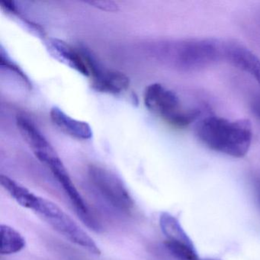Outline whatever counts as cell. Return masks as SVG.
Listing matches in <instances>:
<instances>
[{"mask_svg":"<svg viewBox=\"0 0 260 260\" xmlns=\"http://www.w3.org/2000/svg\"><path fill=\"white\" fill-rule=\"evenodd\" d=\"M196 135L211 150L241 158L250 148L252 127L248 119L229 120L211 115L198 122Z\"/></svg>","mask_w":260,"mask_h":260,"instance_id":"cell-1","label":"cell"},{"mask_svg":"<svg viewBox=\"0 0 260 260\" xmlns=\"http://www.w3.org/2000/svg\"><path fill=\"white\" fill-rule=\"evenodd\" d=\"M144 102L149 111L176 127H188L202 114L198 108L184 107L179 95L160 83L146 88Z\"/></svg>","mask_w":260,"mask_h":260,"instance_id":"cell-2","label":"cell"},{"mask_svg":"<svg viewBox=\"0 0 260 260\" xmlns=\"http://www.w3.org/2000/svg\"><path fill=\"white\" fill-rule=\"evenodd\" d=\"M223 42L213 39H193L174 44L172 57L179 69L199 71L223 59Z\"/></svg>","mask_w":260,"mask_h":260,"instance_id":"cell-3","label":"cell"},{"mask_svg":"<svg viewBox=\"0 0 260 260\" xmlns=\"http://www.w3.org/2000/svg\"><path fill=\"white\" fill-rule=\"evenodd\" d=\"M32 210L57 232L74 244L95 255L101 254L95 241L54 202L39 196Z\"/></svg>","mask_w":260,"mask_h":260,"instance_id":"cell-4","label":"cell"},{"mask_svg":"<svg viewBox=\"0 0 260 260\" xmlns=\"http://www.w3.org/2000/svg\"><path fill=\"white\" fill-rule=\"evenodd\" d=\"M88 173L91 183L108 203L123 212L133 210L135 202L121 178L115 173L96 165H91Z\"/></svg>","mask_w":260,"mask_h":260,"instance_id":"cell-5","label":"cell"},{"mask_svg":"<svg viewBox=\"0 0 260 260\" xmlns=\"http://www.w3.org/2000/svg\"><path fill=\"white\" fill-rule=\"evenodd\" d=\"M48 168L68 194L71 203L73 204V206L75 208L76 212L77 213L82 221L94 231L100 230V223L91 214L89 207L86 205L84 199H83L77 188H76L61 159H59L57 162L51 164Z\"/></svg>","mask_w":260,"mask_h":260,"instance_id":"cell-6","label":"cell"},{"mask_svg":"<svg viewBox=\"0 0 260 260\" xmlns=\"http://www.w3.org/2000/svg\"><path fill=\"white\" fill-rule=\"evenodd\" d=\"M84 57L90 76L92 77V87L95 90L106 93L118 94L124 92L129 87L130 79L125 74L118 71L101 69L88 53H85Z\"/></svg>","mask_w":260,"mask_h":260,"instance_id":"cell-7","label":"cell"},{"mask_svg":"<svg viewBox=\"0 0 260 260\" xmlns=\"http://www.w3.org/2000/svg\"><path fill=\"white\" fill-rule=\"evenodd\" d=\"M16 124L22 138L42 164H45L57 156L49 141L29 118L18 115Z\"/></svg>","mask_w":260,"mask_h":260,"instance_id":"cell-8","label":"cell"},{"mask_svg":"<svg viewBox=\"0 0 260 260\" xmlns=\"http://www.w3.org/2000/svg\"><path fill=\"white\" fill-rule=\"evenodd\" d=\"M223 60L249 74L260 85V59L244 45L235 42H223Z\"/></svg>","mask_w":260,"mask_h":260,"instance_id":"cell-9","label":"cell"},{"mask_svg":"<svg viewBox=\"0 0 260 260\" xmlns=\"http://www.w3.org/2000/svg\"><path fill=\"white\" fill-rule=\"evenodd\" d=\"M45 46L51 56L63 64L75 70L82 75L89 77V68L82 53L76 51L71 45L57 39H48Z\"/></svg>","mask_w":260,"mask_h":260,"instance_id":"cell-10","label":"cell"},{"mask_svg":"<svg viewBox=\"0 0 260 260\" xmlns=\"http://www.w3.org/2000/svg\"><path fill=\"white\" fill-rule=\"evenodd\" d=\"M50 118L62 132L72 138L83 141L92 138V128L87 122L71 118L60 108L53 107L50 112Z\"/></svg>","mask_w":260,"mask_h":260,"instance_id":"cell-11","label":"cell"},{"mask_svg":"<svg viewBox=\"0 0 260 260\" xmlns=\"http://www.w3.org/2000/svg\"><path fill=\"white\" fill-rule=\"evenodd\" d=\"M0 184L19 205L28 209H33L39 196L5 175H0Z\"/></svg>","mask_w":260,"mask_h":260,"instance_id":"cell-12","label":"cell"},{"mask_svg":"<svg viewBox=\"0 0 260 260\" xmlns=\"http://www.w3.org/2000/svg\"><path fill=\"white\" fill-rule=\"evenodd\" d=\"M1 246L0 252L2 255H12L22 251L25 247L26 242L20 233L8 225H1Z\"/></svg>","mask_w":260,"mask_h":260,"instance_id":"cell-13","label":"cell"},{"mask_svg":"<svg viewBox=\"0 0 260 260\" xmlns=\"http://www.w3.org/2000/svg\"><path fill=\"white\" fill-rule=\"evenodd\" d=\"M159 225L162 232L167 237V240L185 243L192 242L181 226L179 220L170 213L164 212L161 214Z\"/></svg>","mask_w":260,"mask_h":260,"instance_id":"cell-14","label":"cell"},{"mask_svg":"<svg viewBox=\"0 0 260 260\" xmlns=\"http://www.w3.org/2000/svg\"><path fill=\"white\" fill-rule=\"evenodd\" d=\"M165 246L169 252L178 260H202L198 255L192 242L185 243L166 240Z\"/></svg>","mask_w":260,"mask_h":260,"instance_id":"cell-15","label":"cell"},{"mask_svg":"<svg viewBox=\"0 0 260 260\" xmlns=\"http://www.w3.org/2000/svg\"><path fill=\"white\" fill-rule=\"evenodd\" d=\"M0 63H1V66L7 67L8 69L11 70L12 71L16 73V74L23 80L24 83L27 85V86L30 87V86H31L29 80H28L27 76L24 74L23 71H22L16 63H13L7 56L4 55V51H1V54H0Z\"/></svg>","mask_w":260,"mask_h":260,"instance_id":"cell-16","label":"cell"},{"mask_svg":"<svg viewBox=\"0 0 260 260\" xmlns=\"http://www.w3.org/2000/svg\"><path fill=\"white\" fill-rule=\"evenodd\" d=\"M86 4L105 12L113 13V12L118 11V4L114 2V1H107V0H104V1H88Z\"/></svg>","mask_w":260,"mask_h":260,"instance_id":"cell-17","label":"cell"},{"mask_svg":"<svg viewBox=\"0 0 260 260\" xmlns=\"http://www.w3.org/2000/svg\"><path fill=\"white\" fill-rule=\"evenodd\" d=\"M252 110L256 117L260 119V98L257 99L252 103Z\"/></svg>","mask_w":260,"mask_h":260,"instance_id":"cell-18","label":"cell"},{"mask_svg":"<svg viewBox=\"0 0 260 260\" xmlns=\"http://www.w3.org/2000/svg\"><path fill=\"white\" fill-rule=\"evenodd\" d=\"M204 260H214V259H212V258H205V259H204Z\"/></svg>","mask_w":260,"mask_h":260,"instance_id":"cell-19","label":"cell"}]
</instances>
